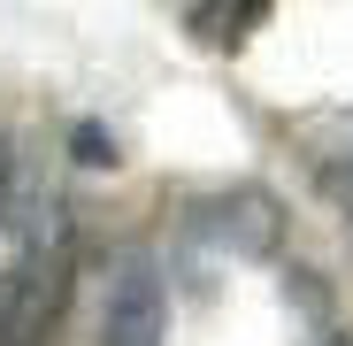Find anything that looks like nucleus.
<instances>
[{"mask_svg": "<svg viewBox=\"0 0 353 346\" xmlns=\"http://www.w3.org/2000/svg\"><path fill=\"white\" fill-rule=\"evenodd\" d=\"M169 331V285L146 254H123L100 300V346H161Z\"/></svg>", "mask_w": 353, "mask_h": 346, "instance_id": "obj_2", "label": "nucleus"}, {"mask_svg": "<svg viewBox=\"0 0 353 346\" xmlns=\"http://www.w3.org/2000/svg\"><path fill=\"white\" fill-rule=\"evenodd\" d=\"M0 208H8V139H0Z\"/></svg>", "mask_w": 353, "mask_h": 346, "instance_id": "obj_4", "label": "nucleus"}, {"mask_svg": "<svg viewBox=\"0 0 353 346\" xmlns=\"http://www.w3.org/2000/svg\"><path fill=\"white\" fill-rule=\"evenodd\" d=\"M323 346H353V338H345V331H323Z\"/></svg>", "mask_w": 353, "mask_h": 346, "instance_id": "obj_5", "label": "nucleus"}, {"mask_svg": "<svg viewBox=\"0 0 353 346\" xmlns=\"http://www.w3.org/2000/svg\"><path fill=\"white\" fill-rule=\"evenodd\" d=\"M192 239H208L215 254H239V262H269L284 247V208H276L269 185L239 177L230 193H208L192 208Z\"/></svg>", "mask_w": 353, "mask_h": 346, "instance_id": "obj_1", "label": "nucleus"}, {"mask_svg": "<svg viewBox=\"0 0 353 346\" xmlns=\"http://www.w3.org/2000/svg\"><path fill=\"white\" fill-rule=\"evenodd\" d=\"M0 293H8V277H0Z\"/></svg>", "mask_w": 353, "mask_h": 346, "instance_id": "obj_6", "label": "nucleus"}, {"mask_svg": "<svg viewBox=\"0 0 353 346\" xmlns=\"http://www.w3.org/2000/svg\"><path fill=\"white\" fill-rule=\"evenodd\" d=\"M70 154H77L85 169H100V162H115V139H108L100 124H77V131H70Z\"/></svg>", "mask_w": 353, "mask_h": 346, "instance_id": "obj_3", "label": "nucleus"}]
</instances>
